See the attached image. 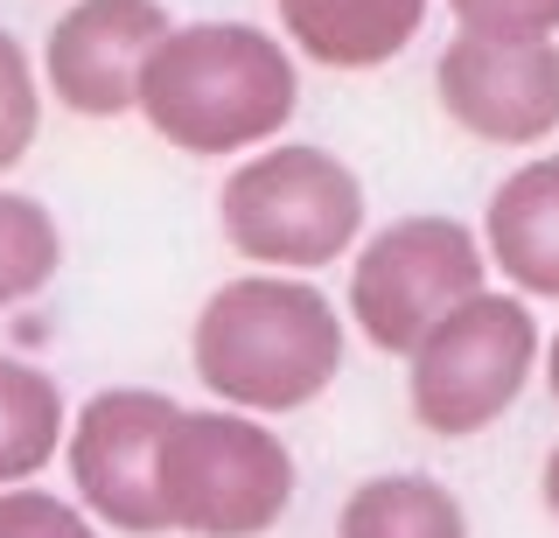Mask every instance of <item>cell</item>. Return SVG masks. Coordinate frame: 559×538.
<instances>
[{
    "label": "cell",
    "instance_id": "6da1fadb",
    "mask_svg": "<svg viewBox=\"0 0 559 538\" xmlns=\"http://www.w3.org/2000/svg\"><path fill=\"white\" fill-rule=\"evenodd\" d=\"M189 357L231 413H294L336 385L343 315L294 273H245L203 301Z\"/></svg>",
    "mask_w": 559,
    "mask_h": 538
},
{
    "label": "cell",
    "instance_id": "7a4b0ae2",
    "mask_svg": "<svg viewBox=\"0 0 559 538\" xmlns=\"http://www.w3.org/2000/svg\"><path fill=\"white\" fill-rule=\"evenodd\" d=\"M301 106L294 57L266 28L182 22L140 71V112L182 154H238L273 141Z\"/></svg>",
    "mask_w": 559,
    "mask_h": 538
},
{
    "label": "cell",
    "instance_id": "3957f363",
    "mask_svg": "<svg viewBox=\"0 0 559 538\" xmlns=\"http://www.w3.org/2000/svg\"><path fill=\"white\" fill-rule=\"evenodd\" d=\"M224 246L273 273H314L364 231V182L329 147L280 141L224 176L217 196Z\"/></svg>",
    "mask_w": 559,
    "mask_h": 538
},
{
    "label": "cell",
    "instance_id": "277c9868",
    "mask_svg": "<svg viewBox=\"0 0 559 538\" xmlns=\"http://www.w3.org/2000/svg\"><path fill=\"white\" fill-rule=\"evenodd\" d=\"M294 503V455L231 406L182 413L162 441V511L189 538H259Z\"/></svg>",
    "mask_w": 559,
    "mask_h": 538
},
{
    "label": "cell",
    "instance_id": "5b68a950",
    "mask_svg": "<svg viewBox=\"0 0 559 538\" xmlns=\"http://www.w3.org/2000/svg\"><path fill=\"white\" fill-rule=\"evenodd\" d=\"M489 273V246L462 217H399L349 266V315L384 357H413L454 308H468Z\"/></svg>",
    "mask_w": 559,
    "mask_h": 538
},
{
    "label": "cell",
    "instance_id": "8992f818",
    "mask_svg": "<svg viewBox=\"0 0 559 538\" xmlns=\"http://www.w3.org/2000/svg\"><path fill=\"white\" fill-rule=\"evenodd\" d=\"M538 371V322L518 294H476L406 357L413 420L441 441L497 427Z\"/></svg>",
    "mask_w": 559,
    "mask_h": 538
},
{
    "label": "cell",
    "instance_id": "52a82bcc",
    "mask_svg": "<svg viewBox=\"0 0 559 538\" xmlns=\"http://www.w3.org/2000/svg\"><path fill=\"white\" fill-rule=\"evenodd\" d=\"M182 420L168 392L147 385H119V392H92L84 413H70V482H78L84 511L98 525L127 531V538H154L168 531L162 511V441Z\"/></svg>",
    "mask_w": 559,
    "mask_h": 538
},
{
    "label": "cell",
    "instance_id": "ba28073f",
    "mask_svg": "<svg viewBox=\"0 0 559 538\" xmlns=\"http://www.w3.org/2000/svg\"><path fill=\"white\" fill-rule=\"evenodd\" d=\"M441 106L462 133L497 147H532L559 127V43L454 36L433 63Z\"/></svg>",
    "mask_w": 559,
    "mask_h": 538
},
{
    "label": "cell",
    "instance_id": "9c48e42d",
    "mask_svg": "<svg viewBox=\"0 0 559 538\" xmlns=\"http://www.w3.org/2000/svg\"><path fill=\"white\" fill-rule=\"evenodd\" d=\"M168 28L162 0H78L43 43V84L84 119H119L140 106V71Z\"/></svg>",
    "mask_w": 559,
    "mask_h": 538
},
{
    "label": "cell",
    "instance_id": "30bf717a",
    "mask_svg": "<svg viewBox=\"0 0 559 538\" xmlns=\"http://www.w3.org/2000/svg\"><path fill=\"white\" fill-rule=\"evenodd\" d=\"M483 246L518 294L559 301V154H538L518 176H503L483 217Z\"/></svg>",
    "mask_w": 559,
    "mask_h": 538
},
{
    "label": "cell",
    "instance_id": "8fae6325",
    "mask_svg": "<svg viewBox=\"0 0 559 538\" xmlns=\"http://www.w3.org/2000/svg\"><path fill=\"white\" fill-rule=\"evenodd\" d=\"M280 28L294 36V49L329 71H371L392 63L399 49L419 36L427 0H273Z\"/></svg>",
    "mask_w": 559,
    "mask_h": 538
},
{
    "label": "cell",
    "instance_id": "7c38bea8",
    "mask_svg": "<svg viewBox=\"0 0 559 538\" xmlns=\"http://www.w3.org/2000/svg\"><path fill=\"white\" fill-rule=\"evenodd\" d=\"M70 441V406L57 378L43 363L0 357V490H22L28 476H43Z\"/></svg>",
    "mask_w": 559,
    "mask_h": 538
},
{
    "label": "cell",
    "instance_id": "4fadbf2b",
    "mask_svg": "<svg viewBox=\"0 0 559 538\" xmlns=\"http://www.w3.org/2000/svg\"><path fill=\"white\" fill-rule=\"evenodd\" d=\"M336 538H468V517L433 476H371L349 490Z\"/></svg>",
    "mask_w": 559,
    "mask_h": 538
},
{
    "label": "cell",
    "instance_id": "5bb4252c",
    "mask_svg": "<svg viewBox=\"0 0 559 538\" xmlns=\"http://www.w3.org/2000/svg\"><path fill=\"white\" fill-rule=\"evenodd\" d=\"M63 266V231L35 196L0 189V308L35 301Z\"/></svg>",
    "mask_w": 559,
    "mask_h": 538
},
{
    "label": "cell",
    "instance_id": "9a60e30c",
    "mask_svg": "<svg viewBox=\"0 0 559 538\" xmlns=\"http://www.w3.org/2000/svg\"><path fill=\"white\" fill-rule=\"evenodd\" d=\"M35 127H43V84H35L28 49L0 28V176L28 154Z\"/></svg>",
    "mask_w": 559,
    "mask_h": 538
},
{
    "label": "cell",
    "instance_id": "2e32d148",
    "mask_svg": "<svg viewBox=\"0 0 559 538\" xmlns=\"http://www.w3.org/2000/svg\"><path fill=\"white\" fill-rule=\"evenodd\" d=\"M462 36H503V43H552L559 0H448Z\"/></svg>",
    "mask_w": 559,
    "mask_h": 538
},
{
    "label": "cell",
    "instance_id": "e0dca14e",
    "mask_svg": "<svg viewBox=\"0 0 559 538\" xmlns=\"http://www.w3.org/2000/svg\"><path fill=\"white\" fill-rule=\"evenodd\" d=\"M0 538H98V531L78 503L22 482V490H0Z\"/></svg>",
    "mask_w": 559,
    "mask_h": 538
},
{
    "label": "cell",
    "instance_id": "ac0fdd59",
    "mask_svg": "<svg viewBox=\"0 0 559 538\" xmlns=\"http://www.w3.org/2000/svg\"><path fill=\"white\" fill-rule=\"evenodd\" d=\"M538 497H546V517L559 525V447L546 455V476H538Z\"/></svg>",
    "mask_w": 559,
    "mask_h": 538
},
{
    "label": "cell",
    "instance_id": "d6986e66",
    "mask_svg": "<svg viewBox=\"0 0 559 538\" xmlns=\"http://www.w3.org/2000/svg\"><path fill=\"white\" fill-rule=\"evenodd\" d=\"M546 385H552V398H559V336H552V350H546Z\"/></svg>",
    "mask_w": 559,
    "mask_h": 538
}]
</instances>
